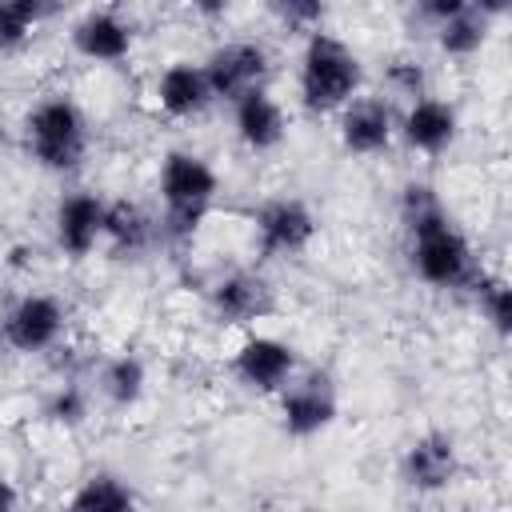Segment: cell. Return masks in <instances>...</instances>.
<instances>
[{"mask_svg":"<svg viewBox=\"0 0 512 512\" xmlns=\"http://www.w3.org/2000/svg\"><path fill=\"white\" fill-rule=\"evenodd\" d=\"M232 124H236L240 144L252 148V152H272L288 136V116H284L280 100L268 88L248 92L244 100H236L232 104Z\"/></svg>","mask_w":512,"mask_h":512,"instance_id":"obj_16","label":"cell"},{"mask_svg":"<svg viewBox=\"0 0 512 512\" xmlns=\"http://www.w3.org/2000/svg\"><path fill=\"white\" fill-rule=\"evenodd\" d=\"M400 216L408 228L412 272L432 288H460L472 280V244L452 224L448 208L428 184H408L400 200Z\"/></svg>","mask_w":512,"mask_h":512,"instance_id":"obj_1","label":"cell"},{"mask_svg":"<svg viewBox=\"0 0 512 512\" xmlns=\"http://www.w3.org/2000/svg\"><path fill=\"white\" fill-rule=\"evenodd\" d=\"M24 144L44 172H76L88 152V120L68 96H48L24 116Z\"/></svg>","mask_w":512,"mask_h":512,"instance_id":"obj_4","label":"cell"},{"mask_svg":"<svg viewBox=\"0 0 512 512\" xmlns=\"http://www.w3.org/2000/svg\"><path fill=\"white\" fill-rule=\"evenodd\" d=\"M272 16L284 24V28H292V32H320V24H324V16H328V8L320 4V0H276L272 4Z\"/></svg>","mask_w":512,"mask_h":512,"instance_id":"obj_24","label":"cell"},{"mask_svg":"<svg viewBox=\"0 0 512 512\" xmlns=\"http://www.w3.org/2000/svg\"><path fill=\"white\" fill-rule=\"evenodd\" d=\"M464 8H468V0H428V4H420V8H416V16H420V20H428L432 28H440L444 20H452V16H456V12H464Z\"/></svg>","mask_w":512,"mask_h":512,"instance_id":"obj_27","label":"cell"},{"mask_svg":"<svg viewBox=\"0 0 512 512\" xmlns=\"http://www.w3.org/2000/svg\"><path fill=\"white\" fill-rule=\"evenodd\" d=\"M460 472V452H456V440L440 428L416 436L404 456H400V476L412 492H444Z\"/></svg>","mask_w":512,"mask_h":512,"instance_id":"obj_10","label":"cell"},{"mask_svg":"<svg viewBox=\"0 0 512 512\" xmlns=\"http://www.w3.org/2000/svg\"><path fill=\"white\" fill-rule=\"evenodd\" d=\"M396 132H400V140H404L412 152H420V156H440V152L452 148V140H456V132H460V116H456V108H452L448 100H440V96H420V100H412L408 112L396 120Z\"/></svg>","mask_w":512,"mask_h":512,"instance_id":"obj_13","label":"cell"},{"mask_svg":"<svg viewBox=\"0 0 512 512\" xmlns=\"http://www.w3.org/2000/svg\"><path fill=\"white\" fill-rule=\"evenodd\" d=\"M388 80H392V88L400 96H412V100L424 96V68L416 60H392L388 64Z\"/></svg>","mask_w":512,"mask_h":512,"instance_id":"obj_26","label":"cell"},{"mask_svg":"<svg viewBox=\"0 0 512 512\" xmlns=\"http://www.w3.org/2000/svg\"><path fill=\"white\" fill-rule=\"evenodd\" d=\"M200 68H204V80H208L212 100L236 104V100H244L248 92L268 88L272 60H268V48L256 44V40H228V44H220Z\"/></svg>","mask_w":512,"mask_h":512,"instance_id":"obj_5","label":"cell"},{"mask_svg":"<svg viewBox=\"0 0 512 512\" xmlns=\"http://www.w3.org/2000/svg\"><path fill=\"white\" fill-rule=\"evenodd\" d=\"M152 236H156V224H152V216L136 200H112L104 208V244L116 256L144 252L152 244Z\"/></svg>","mask_w":512,"mask_h":512,"instance_id":"obj_18","label":"cell"},{"mask_svg":"<svg viewBox=\"0 0 512 512\" xmlns=\"http://www.w3.org/2000/svg\"><path fill=\"white\" fill-rule=\"evenodd\" d=\"M64 512H136V492L116 472H92L76 484Z\"/></svg>","mask_w":512,"mask_h":512,"instance_id":"obj_19","label":"cell"},{"mask_svg":"<svg viewBox=\"0 0 512 512\" xmlns=\"http://www.w3.org/2000/svg\"><path fill=\"white\" fill-rule=\"evenodd\" d=\"M44 16H48V4L40 0H0V52L20 48Z\"/></svg>","mask_w":512,"mask_h":512,"instance_id":"obj_22","label":"cell"},{"mask_svg":"<svg viewBox=\"0 0 512 512\" xmlns=\"http://www.w3.org/2000/svg\"><path fill=\"white\" fill-rule=\"evenodd\" d=\"M256 248L264 260H284V256H300L308 252V244L316 240V212L300 200V196H276L264 200L256 208Z\"/></svg>","mask_w":512,"mask_h":512,"instance_id":"obj_6","label":"cell"},{"mask_svg":"<svg viewBox=\"0 0 512 512\" xmlns=\"http://www.w3.org/2000/svg\"><path fill=\"white\" fill-rule=\"evenodd\" d=\"M432 32H436V48H440L444 56L468 60V56H476V52L484 48V40H488V16H484L476 4H468L464 12H456L452 20H444V24L432 28Z\"/></svg>","mask_w":512,"mask_h":512,"instance_id":"obj_20","label":"cell"},{"mask_svg":"<svg viewBox=\"0 0 512 512\" xmlns=\"http://www.w3.org/2000/svg\"><path fill=\"white\" fill-rule=\"evenodd\" d=\"M72 48L92 64H120L132 52V24L112 8H92L72 24Z\"/></svg>","mask_w":512,"mask_h":512,"instance_id":"obj_14","label":"cell"},{"mask_svg":"<svg viewBox=\"0 0 512 512\" xmlns=\"http://www.w3.org/2000/svg\"><path fill=\"white\" fill-rule=\"evenodd\" d=\"M60 332H64V304H60L56 296H48V292H28V296H20V300L4 312V320H0L4 344H8L12 352H24V356L52 348V344L60 340Z\"/></svg>","mask_w":512,"mask_h":512,"instance_id":"obj_9","label":"cell"},{"mask_svg":"<svg viewBox=\"0 0 512 512\" xmlns=\"http://www.w3.org/2000/svg\"><path fill=\"white\" fill-rule=\"evenodd\" d=\"M156 104L176 116V120H188V116H200L208 104H212V92H208V80H204V68L192 64V60H176L160 72L156 80Z\"/></svg>","mask_w":512,"mask_h":512,"instance_id":"obj_17","label":"cell"},{"mask_svg":"<svg viewBox=\"0 0 512 512\" xmlns=\"http://www.w3.org/2000/svg\"><path fill=\"white\" fill-rule=\"evenodd\" d=\"M0 512H16V488L4 476H0Z\"/></svg>","mask_w":512,"mask_h":512,"instance_id":"obj_28","label":"cell"},{"mask_svg":"<svg viewBox=\"0 0 512 512\" xmlns=\"http://www.w3.org/2000/svg\"><path fill=\"white\" fill-rule=\"evenodd\" d=\"M300 104L312 116H328L348 108L364 88V64L360 56L332 32H312L300 52Z\"/></svg>","mask_w":512,"mask_h":512,"instance_id":"obj_2","label":"cell"},{"mask_svg":"<svg viewBox=\"0 0 512 512\" xmlns=\"http://www.w3.org/2000/svg\"><path fill=\"white\" fill-rule=\"evenodd\" d=\"M144 384H148L144 360L132 356V352H120V356H112V360L100 368V392H104V400H108L112 408H132V404H140Z\"/></svg>","mask_w":512,"mask_h":512,"instance_id":"obj_21","label":"cell"},{"mask_svg":"<svg viewBox=\"0 0 512 512\" xmlns=\"http://www.w3.org/2000/svg\"><path fill=\"white\" fill-rule=\"evenodd\" d=\"M280 400V428L292 436V440H312L320 436L324 428H332L336 412H340V400H336V388L328 376L312 372L304 380H288V388L276 392Z\"/></svg>","mask_w":512,"mask_h":512,"instance_id":"obj_7","label":"cell"},{"mask_svg":"<svg viewBox=\"0 0 512 512\" xmlns=\"http://www.w3.org/2000/svg\"><path fill=\"white\" fill-rule=\"evenodd\" d=\"M220 192V176L216 168L184 148H172L160 160V200H164V232L172 240H188L196 236V228L204 224V216L212 212Z\"/></svg>","mask_w":512,"mask_h":512,"instance_id":"obj_3","label":"cell"},{"mask_svg":"<svg viewBox=\"0 0 512 512\" xmlns=\"http://www.w3.org/2000/svg\"><path fill=\"white\" fill-rule=\"evenodd\" d=\"M340 144L352 156H380L396 136V112L380 96H356L340 108Z\"/></svg>","mask_w":512,"mask_h":512,"instance_id":"obj_12","label":"cell"},{"mask_svg":"<svg viewBox=\"0 0 512 512\" xmlns=\"http://www.w3.org/2000/svg\"><path fill=\"white\" fill-rule=\"evenodd\" d=\"M104 208L108 200H100L96 192H68L56 204V248L68 260H84L96 252V244H104Z\"/></svg>","mask_w":512,"mask_h":512,"instance_id":"obj_11","label":"cell"},{"mask_svg":"<svg viewBox=\"0 0 512 512\" xmlns=\"http://www.w3.org/2000/svg\"><path fill=\"white\" fill-rule=\"evenodd\" d=\"M476 304H480V316L492 324V332L504 340L512 332V292H508V280L504 276H480Z\"/></svg>","mask_w":512,"mask_h":512,"instance_id":"obj_23","label":"cell"},{"mask_svg":"<svg viewBox=\"0 0 512 512\" xmlns=\"http://www.w3.org/2000/svg\"><path fill=\"white\" fill-rule=\"evenodd\" d=\"M232 376L248 388V392H264L276 396L280 388H288V380L296 376V348L280 336H264L252 332L240 340V348L232 352Z\"/></svg>","mask_w":512,"mask_h":512,"instance_id":"obj_8","label":"cell"},{"mask_svg":"<svg viewBox=\"0 0 512 512\" xmlns=\"http://www.w3.org/2000/svg\"><path fill=\"white\" fill-rule=\"evenodd\" d=\"M272 304H276L272 284L260 272L236 268V272H228L212 284V312L224 324H256L260 316L272 312Z\"/></svg>","mask_w":512,"mask_h":512,"instance_id":"obj_15","label":"cell"},{"mask_svg":"<svg viewBox=\"0 0 512 512\" xmlns=\"http://www.w3.org/2000/svg\"><path fill=\"white\" fill-rule=\"evenodd\" d=\"M48 416H52L56 424H64V428H76V424L88 416V396H84L76 384H64V388L48 400Z\"/></svg>","mask_w":512,"mask_h":512,"instance_id":"obj_25","label":"cell"}]
</instances>
